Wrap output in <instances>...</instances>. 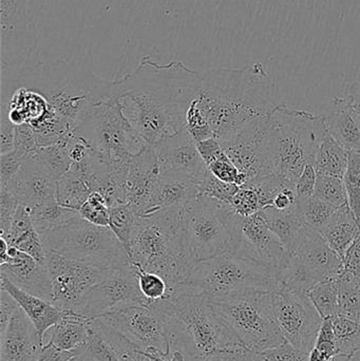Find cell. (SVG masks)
I'll return each instance as SVG.
<instances>
[{
	"instance_id": "cell-1",
	"label": "cell",
	"mask_w": 360,
	"mask_h": 361,
	"mask_svg": "<svg viewBox=\"0 0 360 361\" xmlns=\"http://www.w3.org/2000/svg\"><path fill=\"white\" fill-rule=\"evenodd\" d=\"M200 84V73L185 63H156L145 56L133 71L111 80L109 99L154 146L185 128L186 114L198 97Z\"/></svg>"
},
{
	"instance_id": "cell-2",
	"label": "cell",
	"mask_w": 360,
	"mask_h": 361,
	"mask_svg": "<svg viewBox=\"0 0 360 361\" xmlns=\"http://www.w3.org/2000/svg\"><path fill=\"white\" fill-rule=\"evenodd\" d=\"M200 78L197 103L220 142L266 122L283 104L280 89L261 63L207 70Z\"/></svg>"
},
{
	"instance_id": "cell-3",
	"label": "cell",
	"mask_w": 360,
	"mask_h": 361,
	"mask_svg": "<svg viewBox=\"0 0 360 361\" xmlns=\"http://www.w3.org/2000/svg\"><path fill=\"white\" fill-rule=\"evenodd\" d=\"M1 92L25 87L40 93L63 120L75 128L97 104L109 99L111 80L71 61L1 68Z\"/></svg>"
},
{
	"instance_id": "cell-4",
	"label": "cell",
	"mask_w": 360,
	"mask_h": 361,
	"mask_svg": "<svg viewBox=\"0 0 360 361\" xmlns=\"http://www.w3.org/2000/svg\"><path fill=\"white\" fill-rule=\"evenodd\" d=\"M156 303L165 315L169 352H178L186 361H203L220 352L245 348L216 313L209 297L190 284H180Z\"/></svg>"
},
{
	"instance_id": "cell-5",
	"label": "cell",
	"mask_w": 360,
	"mask_h": 361,
	"mask_svg": "<svg viewBox=\"0 0 360 361\" xmlns=\"http://www.w3.org/2000/svg\"><path fill=\"white\" fill-rule=\"evenodd\" d=\"M181 209L171 208L137 216L126 250L133 267L161 276L170 293L187 281L194 267L184 243Z\"/></svg>"
},
{
	"instance_id": "cell-6",
	"label": "cell",
	"mask_w": 360,
	"mask_h": 361,
	"mask_svg": "<svg viewBox=\"0 0 360 361\" xmlns=\"http://www.w3.org/2000/svg\"><path fill=\"white\" fill-rule=\"evenodd\" d=\"M327 133L323 114L279 105L266 121V145L273 173L296 183Z\"/></svg>"
},
{
	"instance_id": "cell-7",
	"label": "cell",
	"mask_w": 360,
	"mask_h": 361,
	"mask_svg": "<svg viewBox=\"0 0 360 361\" xmlns=\"http://www.w3.org/2000/svg\"><path fill=\"white\" fill-rule=\"evenodd\" d=\"M74 131L109 166L120 184L131 159L149 146L111 99L95 105Z\"/></svg>"
},
{
	"instance_id": "cell-8",
	"label": "cell",
	"mask_w": 360,
	"mask_h": 361,
	"mask_svg": "<svg viewBox=\"0 0 360 361\" xmlns=\"http://www.w3.org/2000/svg\"><path fill=\"white\" fill-rule=\"evenodd\" d=\"M185 283L211 300L241 293L273 292L278 288L273 269L230 252L199 262Z\"/></svg>"
},
{
	"instance_id": "cell-9",
	"label": "cell",
	"mask_w": 360,
	"mask_h": 361,
	"mask_svg": "<svg viewBox=\"0 0 360 361\" xmlns=\"http://www.w3.org/2000/svg\"><path fill=\"white\" fill-rule=\"evenodd\" d=\"M40 235L46 252L108 269L130 264L126 248L109 227L82 216Z\"/></svg>"
},
{
	"instance_id": "cell-10",
	"label": "cell",
	"mask_w": 360,
	"mask_h": 361,
	"mask_svg": "<svg viewBox=\"0 0 360 361\" xmlns=\"http://www.w3.org/2000/svg\"><path fill=\"white\" fill-rule=\"evenodd\" d=\"M268 293L247 292L225 298L209 299L224 324L247 349L256 353L285 343L271 315Z\"/></svg>"
},
{
	"instance_id": "cell-11",
	"label": "cell",
	"mask_w": 360,
	"mask_h": 361,
	"mask_svg": "<svg viewBox=\"0 0 360 361\" xmlns=\"http://www.w3.org/2000/svg\"><path fill=\"white\" fill-rule=\"evenodd\" d=\"M344 261L316 229L306 225L297 245L287 252L283 265L275 271L278 288L308 292L325 280L338 277Z\"/></svg>"
},
{
	"instance_id": "cell-12",
	"label": "cell",
	"mask_w": 360,
	"mask_h": 361,
	"mask_svg": "<svg viewBox=\"0 0 360 361\" xmlns=\"http://www.w3.org/2000/svg\"><path fill=\"white\" fill-rule=\"evenodd\" d=\"M186 252L194 267L201 261L230 252L232 235L223 202L197 197L181 209Z\"/></svg>"
},
{
	"instance_id": "cell-13",
	"label": "cell",
	"mask_w": 360,
	"mask_h": 361,
	"mask_svg": "<svg viewBox=\"0 0 360 361\" xmlns=\"http://www.w3.org/2000/svg\"><path fill=\"white\" fill-rule=\"evenodd\" d=\"M46 0H0L1 68L25 65L38 46V19Z\"/></svg>"
},
{
	"instance_id": "cell-14",
	"label": "cell",
	"mask_w": 360,
	"mask_h": 361,
	"mask_svg": "<svg viewBox=\"0 0 360 361\" xmlns=\"http://www.w3.org/2000/svg\"><path fill=\"white\" fill-rule=\"evenodd\" d=\"M268 307L285 341L310 353L323 319L302 290L278 288L268 293Z\"/></svg>"
},
{
	"instance_id": "cell-15",
	"label": "cell",
	"mask_w": 360,
	"mask_h": 361,
	"mask_svg": "<svg viewBox=\"0 0 360 361\" xmlns=\"http://www.w3.org/2000/svg\"><path fill=\"white\" fill-rule=\"evenodd\" d=\"M223 208L232 235L230 252L277 271L283 265L287 252L262 212L241 216L228 203H223Z\"/></svg>"
},
{
	"instance_id": "cell-16",
	"label": "cell",
	"mask_w": 360,
	"mask_h": 361,
	"mask_svg": "<svg viewBox=\"0 0 360 361\" xmlns=\"http://www.w3.org/2000/svg\"><path fill=\"white\" fill-rule=\"evenodd\" d=\"M46 267L52 286V303L80 314L90 290L111 271L54 252H46Z\"/></svg>"
},
{
	"instance_id": "cell-17",
	"label": "cell",
	"mask_w": 360,
	"mask_h": 361,
	"mask_svg": "<svg viewBox=\"0 0 360 361\" xmlns=\"http://www.w3.org/2000/svg\"><path fill=\"white\" fill-rule=\"evenodd\" d=\"M108 326L124 335L139 351L152 355L169 356L165 315L158 303L130 305L101 316Z\"/></svg>"
},
{
	"instance_id": "cell-18",
	"label": "cell",
	"mask_w": 360,
	"mask_h": 361,
	"mask_svg": "<svg viewBox=\"0 0 360 361\" xmlns=\"http://www.w3.org/2000/svg\"><path fill=\"white\" fill-rule=\"evenodd\" d=\"M130 305H150L139 290L135 267L128 264L108 271L89 293L80 314L94 319Z\"/></svg>"
},
{
	"instance_id": "cell-19",
	"label": "cell",
	"mask_w": 360,
	"mask_h": 361,
	"mask_svg": "<svg viewBox=\"0 0 360 361\" xmlns=\"http://www.w3.org/2000/svg\"><path fill=\"white\" fill-rule=\"evenodd\" d=\"M161 175H170L194 180L198 184L209 169L199 154L197 143L183 128L154 146Z\"/></svg>"
},
{
	"instance_id": "cell-20",
	"label": "cell",
	"mask_w": 360,
	"mask_h": 361,
	"mask_svg": "<svg viewBox=\"0 0 360 361\" xmlns=\"http://www.w3.org/2000/svg\"><path fill=\"white\" fill-rule=\"evenodd\" d=\"M57 182L35 152L27 156L18 173L4 187L14 193L20 205L31 210L58 202Z\"/></svg>"
},
{
	"instance_id": "cell-21",
	"label": "cell",
	"mask_w": 360,
	"mask_h": 361,
	"mask_svg": "<svg viewBox=\"0 0 360 361\" xmlns=\"http://www.w3.org/2000/svg\"><path fill=\"white\" fill-rule=\"evenodd\" d=\"M266 122L260 123L225 142H220L228 158L247 183L273 175L266 145Z\"/></svg>"
},
{
	"instance_id": "cell-22",
	"label": "cell",
	"mask_w": 360,
	"mask_h": 361,
	"mask_svg": "<svg viewBox=\"0 0 360 361\" xmlns=\"http://www.w3.org/2000/svg\"><path fill=\"white\" fill-rule=\"evenodd\" d=\"M0 276L30 294L52 302V286L46 264L38 262L14 246L0 254Z\"/></svg>"
},
{
	"instance_id": "cell-23",
	"label": "cell",
	"mask_w": 360,
	"mask_h": 361,
	"mask_svg": "<svg viewBox=\"0 0 360 361\" xmlns=\"http://www.w3.org/2000/svg\"><path fill=\"white\" fill-rule=\"evenodd\" d=\"M137 350L124 335L94 318L89 322L86 347L78 357L82 361H133Z\"/></svg>"
},
{
	"instance_id": "cell-24",
	"label": "cell",
	"mask_w": 360,
	"mask_h": 361,
	"mask_svg": "<svg viewBox=\"0 0 360 361\" xmlns=\"http://www.w3.org/2000/svg\"><path fill=\"white\" fill-rule=\"evenodd\" d=\"M42 347L35 326L18 307L1 338V361H37Z\"/></svg>"
},
{
	"instance_id": "cell-25",
	"label": "cell",
	"mask_w": 360,
	"mask_h": 361,
	"mask_svg": "<svg viewBox=\"0 0 360 361\" xmlns=\"http://www.w3.org/2000/svg\"><path fill=\"white\" fill-rule=\"evenodd\" d=\"M328 133L349 152H360V114L347 97H334L323 114Z\"/></svg>"
},
{
	"instance_id": "cell-26",
	"label": "cell",
	"mask_w": 360,
	"mask_h": 361,
	"mask_svg": "<svg viewBox=\"0 0 360 361\" xmlns=\"http://www.w3.org/2000/svg\"><path fill=\"white\" fill-rule=\"evenodd\" d=\"M0 283H1V288L6 290L16 300L19 307L31 320L39 334L40 339L44 343V335L63 319L66 313L65 310L61 309L51 301L17 288L4 276H0Z\"/></svg>"
},
{
	"instance_id": "cell-27",
	"label": "cell",
	"mask_w": 360,
	"mask_h": 361,
	"mask_svg": "<svg viewBox=\"0 0 360 361\" xmlns=\"http://www.w3.org/2000/svg\"><path fill=\"white\" fill-rule=\"evenodd\" d=\"M198 197V185L194 180L170 175H161L156 180L143 216L160 210L183 208Z\"/></svg>"
},
{
	"instance_id": "cell-28",
	"label": "cell",
	"mask_w": 360,
	"mask_h": 361,
	"mask_svg": "<svg viewBox=\"0 0 360 361\" xmlns=\"http://www.w3.org/2000/svg\"><path fill=\"white\" fill-rule=\"evenodd\" d=\"M90 320L76 312L66 311L63 319L44 335V345L51 343L63 351L82 355L88 339V324Z\"/></svg>"
},
{
	"instance_id": "cell-29",
	"label": "cell",
	"mask_w": 360,
	"mask_h": 361,
	"mask_svg": "<svg viewBox=\"0 0 360 361\" xmlns=\"http://www.w3.org/2000/svg\"><path fill=\"white\" fill-rule=\"evenodd\" d=\"M6 240L11 246L46 264V250L42 235L34 227L30 210L25 206L19 205Z\"/></svg>"
},
{
	"instance_id": "cell-30",
	"label": "cell",
	"mask_w": 360,
	"mask_h": 361,
	"mask_svg": "<svg viewBox=\"0 0 360 361\" xmlns=\"http://www.w3.org/2000/svg\"><path fill=\"white\" fill-rule=\"evenodd\" d=\"M330 247L344 259L353 242L360 233V223L350 206L345 205L336 210L329 224L319 231Z\"/></svg>"
},
{
	"instance_id": "cell-31",
	"label": "cell",
	"mask_w": 360,
	"mask_h": 361,
	"mask_svg": "<svg viewBox=\"0 0 360 361\" xmlns=\"http://www.w3.org/2000/svg\"><path fill=\"white\" fill-rule=\"evenodd\" d=\"M261 212L271 229L283 242L287 252L294 250L306 225L300 212L299 206L287 212H279L268 207L262 209Z\"/></svg>"
},
{
	"instance_id": "cell-32",
	"label": "cell",
	"mask_w": 360,
	"mask_h": 361,
	"mask_svg": "<svg viewBox=\"0 0 360 361\" xmlns=\"http://www.w3.org/2000/svg\"><path fill=\"white\" fill-rule=\"evenodd\" d=\"M350 152L345 149L329 133H325L317 150L314 167L318 176L342 178L348 167Z\"/></svg>"
},
{
	"instance_id": "cell-33",
	"label": "cell",
	"mask_w": 360,
	"mask_h": 361,
	"mask_svg": "<svg viewBox=\"0 0 360 361\" xmlns=\"http://www.w3.org/2000/svg\"><path fill=\"white\" fill-rule=\"evenodd\" d=\"M92 192L88 179L76 169H70L57 182V201L65 207L80 209Z\"/></svg>"
},
{
	"instance_id": "cell-34",
	"label": "cell",
	"mask_w": 360,
	"mask_h": 361,
	"mask_svg": "<svg viewBox=\"0 0 360 361\" xmlns=\"http://www.w3.org/2000/svg\"><path fill=\"white\" fill-rule=\"evenodd\" d=\"M34 227L39 235L53 231L61 225L67 224L75 219L80 218L78 210L65 207L58 202L40 206L30 210Z\"/></svg>"
},
{
	"instance_id": "cell-35",
	"label": "cell",
	"mask_w": 360,
	"mask_h": 361,
	"mask_svg": "<svg viewBox=\"0 0 360 361\" xmlns=\"http://www.w3.org/2000/svg\"><path fill=\"white\" fill-rule=\"evenodd\" d=\"M338 357L352 360L360 351V324L348 318H332Z\"/></svg>"
},
{
	"instance_id": "cell-36",
	"label": "cell",
	"mask_w": 360,
	"mask_h": 361,
	"mask_svg": "<svg viewBox=\"0 0 360 361\" xmlns=\"http://www.w3.org/2000/svg\"><path fill=\"white\" fill-rule=\"evenodd\" d=\"M340 301L338 316L360 324V278L342 271L338 276Z\"/></svg>"
},
{
	"instance_id": "cell-37",
	"label": "cell",
	"mask_w": 360,
	"mask_h": 361,
	"mask_svg": "<svg viewBox=\"0 0 360 361\" xmlns=\"http://www.w3.org/2000/svg\"><path fill=\"white\" fill-rule=\"evenodd\" d=\"M306 294L323 319L338 316V301H340L338 277L325 280L316 284L308 290Z\"/></svg>"
},
{
	"instance_id": "cell-38",
	"label": "cell",
	"mask_w": 360,
	"mask_h": 361,
	"mask_svg": "<svg viewBox=\"0 0 360 361\" xmlns=\"http://www.w3.org/2000/svg\"><path fill=\"white\" fill-rule=\"evenodd\" d=\"M298 206L308 226L321 231L329 224L338 208L321 201L318 197H298Z\"/></svg>"
},
{
	"instance_id": "cell-39",
	"label": "cell",
	"mask_w": 360,
	"mask_h": 361,
	"mask_svg": "<svg viewBox=\"0 0 360 361\" xmlns=\"http://www.w3.org/2000/svg\"><path fill=\"white\" fill-rule=\"evenodd\" d=\"M137 216L128 204H118L109 207V228L113 231L125 248L128 247Z\"/></svg>"
},
{
	"instance_id": "cell-40",
	"label": "cell",
	"mask_w": 360,
	"mask_h": 361,
	"mask_svg": "<svg viewBox=\"0 0 360 361\" xmlns=\"http://www.w3.org/2000/svg\"><path fill=\"white\" fill-rule=\"evenodd\" d=\"M314 197L335 208L349 205L348 193L342 178L318 176L315 186Z\"/></svg>"
},
{
	"instance_id": "cell-41",
	"label": "cell",
	"mask_w": 360,
	"mask_h": 361,
	"mask_svg": "<svg viewBox=\"0 0 360 361\" xmlns=\"http://www.w3.org/2000/svg\"><path fill=\"white\" fill-rule=\"evenodd\" d=\"M135 269L137 271L139 290L150 305L165 300L169 296L170 288L161 276L137 267Z\"/></svg>"
},
{
	"instance_id": "cell-42",
	"label": "cell",
	"mask_w": 360,
	"mask_h": 361,
	"mask_svg": "<svg viewBox=\"0 0 360 361\" xmlns=\"http://www.w3.org/2000/svg\"><path fill=\"white\" fill-rule=\"evenodd\" d=\"M337 357V347L332 318H327L323 319L321 324L316 343L314 348L311 350L309 361H334Z\"/></svg>"
},
{
	"instance_id": "cell-43",
	"label": "cell",
	"mask_w": 360,
	"mask_h": 361,
	"mask_svg": "<svg viewBox=\"0 0 360 361\" xmlns=\"http://www.w3.org/2000/svg\"><path fill=\"white\" fill-rule=\"evenodd\" d=\"M197 185H198V197H207V199L217 200L228 204L235 193L240 188L238 185L217 179L209 171Z\"/></svg>"
},
{
	"instance_id": "cell-44",
	"label": "cell",
	"mask_w": 360,
	"mask_h": 361,
	"mask_svg": "<svg viewBox=\"0 0 360 361\" xmlns=\"http://www.w3.org/2000/svg\"><path fill=\"white\" fill-rule=\"evenodd\" d=\"M348 193L349 206L356 218L360 219V152H350L348 167L344 177Z\"/></svg>"
},
{
	"instance_id": "cell-45",
	"label": "cell",
	"mask_w": 360,
	"mask_h": 361,
	"mask_svg": "<svg viewBox=\"0 0 360 361\" xmlns=\"http://www.w3.org/2000/svg\"><path fill=\"white\" fill-rule=\"evenodd\" d=\"M80 216L99 226H109V205L101 193L94 191L78 209Z\"/></svg>"
},
{
	"instance_id": "cell-46",
	"label": "cell",
	"mask_w": 360,
	"mask_h": 361,
	"mask_svg": "<svg viewBox=\"0 0 360 361\" xmlns=\"http://www.w3.org/2000/svg\"><path fill=\"white\" fill-rule=\"evenodd\" d=\"M230 207L241 216H249L261 212L259 195L253 187L243 185L230 202Z\"/></svg>"
},
{
	"instance_id": "cell-47",
	"label": "cell",
	"mask_w": 360,
	"mask_h": 361,
	"mask_svg": "<svg viewBox=\"0 0 360 361\" xmlns=\"http://www.w3.org/2000/svg\"><path fill=\"white\" fill-rule=\"evenodd\" d=\"M185 128L187 129L190 137L194 140L196 143L211 139V137H215L213 129L209 126L206 118L201 112L196 99L192 101V105L188 108L187 114H186Z\"/></svg>"
},
{
	"instance_id": "cell-48",
	"label": "cell",
	"mask_w": 360,
	"mask_h": 361,
	"mask_svg": "<svg viewBox=\"0 0 360 361\" xmlns=\"http://www.w3.org/2000/svg\"><path fill=\"white\" fill-rule=\"evenodd\" d=\"M207 169L217 179L223 180V182L236 184L240 187L247 184V178L228 158L226 152H224L217 160L211 162Z\"/></svg>"
},
{
	"instance_id": "cell-49",
	"label": "cell",
	"mask_w": 360,
	"mask_h": 361,
	"mask_svg": "<svg viewBox=\"0 0 360 361\" xmlns=\"http://www.w3.org/2000/svg\"><path fill=\"white\" fill-rule=\"evenodd\" d=\"M18 207L19 201L14 193L8 187H0V238H8Z\"/></svg>"
},
{
	"instance_id": "cell-50",
	"label": "cell",
	"mask_w": 360,
	"mask_h": 361,
	"mask_svg": "<svg viewBox=\"0 0 360 361\" xmlns=\"http://www.w3.org/2000/svg\"><path fill=\"white\" fill-rule=\"evenodd\" d=\"M258 354L261 361H309L310 357V353L297 349L287 341Z\"/></svg>"
},
{
	"instance_id": "cell-51",
	"label": "cell",
	"mask_w": 360,
	"mask_h": 361,
	"mask_svg": "<svg viewBox=\"0 0 360 361\" xmlns=\"http://www.w3.org/2000/svg\"><path fill=\"white\" fill-rule=\"evenodd\" d=\"M39 149L34 129L30 125L15 126L14 150L27 157Z\"/></svg>"
},
{
	"instance_id": "cell-52",
	"label": "cell",
	"mask_w": 360,
	"mask_h": 361,
	"mask_svg": "<svg viewBox=\"0 0 360 361\" xmlns=\"http://www.w3.org/2000/svg\"><path fill=\"white\" fill-rule=\"evenodd\" d=\"M25 158L27 157L19 154L16 150L0 154V187L6 186L8 183L15 177L23 166Z\"/></svg>"
},
{
	"instance_id": "cell-53",
	"label": "cell",
	"mask_w": 360,
	"mask_h": 361,
	"mask_svg": "<svg viewBox=\"0 0 360 361\" xmlns=\"http://www.w3.org/2000/svg\"><path fill=\"white\" fill-rule=\"evenodd\" d=\"M18 307L19 305L16 300L6 290L1 288L0 290V335H1V338L6 334L8 324Z\"/></svg>"
},
{
	"instance_id": "cell-54",
	"label": "cell",
	"mask_w": 360,
	"mask_h": 361,
	"mask_svg": "<svg viewBox=\"0 0 360 361\" xmlns=\"http://www.w3.org/2000/svg\"><path fill=\"white\" fill-rule=\"evenodd\" d=\"M317 177L318 175H317L314 165L309 164L304 167V171L295 183L296 193H297L298 197H309L314 195Z\"/></svg>"
},
{
	"instance_id": "cell-55",
	"label": "cell",
	"mask_w": 360,
	"mask_h": 361,
	"mask_svg": "<svg viewBox=\"0 0 360 361\" xmlns=\"http://www.w3.org/2000/svg\"><path fill=\"white\" fill-rule=\"evenodd\" d=\"M203 361H260V358L259 354L242 347L213 354Z\"/></svg>"
},
{
	"instance_id": "cell-56",
	"label": "cell",
	"mask_w": 360,
	"mask_h": 361,
	"mask_svg": "<svg viewBox=\"0 0 360 361\" xmlns=\"http://www.w3.org/2000/svg\"><path fill=\"white\" fill-rule=\"evenodd\" d=\"M0 123V154H8L14 150L15 126L8 120L6 112L1 111Z\"/></svg>"
},
{
	"instance_id": "cell-57",
	"label": "cell",
	"mask_w": 360,
	"mask_h": 361,
	"mask_svg": "<svg viewBox=\"0 0 360 361\" xmlns=\"http://www.w3.org/2000/svg\"><path fill=\"white\" fill-rule=\"evenodd\" d=\"M197 148H198L199 154H200L201 158L204 161L206 166H209L211 162L217 160L219 157H221L225 152L219 140L216 139V137H211V139L199 142V143H197Z\"/></svg>"
},
{
	"instance_id": "cell-58",
	"label": "cell",
	"mask_w": 360,
	"mask_h": 361,
	"mask_svg": "<svg viewBox=\"0 0 360 361\" xmlns=\"http://www.w3.org/2000/svg\"><path fill=\"white\" fill-rule=\"evenodd\" d=\"M344 271L360 278V233L345 255Z\"/></svg>"
},
{
	"instance_id": "cell-59",
	"label": "cell",
	"mask_w": 360,
	"mask_h": 361,
	"mask_svg": "<svg viewBox=\"0 0 360 361\" xmlns=\"http://www.w3.org/2000/svg\"><path fill=\"white\" fill-rule=\"evenodd\" d=\"M76 356L73 352L63 351L51 343H46L42 347L37 361H72Z\"/></svg>"
},
{
	"instance_id": "cell-60",
	"label": "cell",
	"mask_w": 360,
	"mask_h": 361,
	"mask_svg": "<svg viewBox=\"0 0 360 361\" xmlns=\"http://www.w3.org/2000/svg\"><path fill=\"white\" fill-rule=\"evenodd\" d=\"M346 97L350 102L351 105L360 114V82L351 85Z\"/></svg>"
},
{
	"instance_id": "cell-61",
	"label": "cell",
	"mask_w": 360,
	"mask_h": 361,
	"mask_svg": "<svg viewBox=\"0 0 360 361\" xmlns=\"http://www.w3.org/2000/svg\"><path fill=\"white\" fill-rule=\"evenodd\" d=\"M133 361H156V358L154 356L150 355V354L145 353V352L139 351V350H137L135 353V356H133Z\"/></svg>"
},
{
	"instance_id": "cell-62",
	"label": "cell",
	"mask_w": 360,
	"mask_h": 361,
	"mask_svg": "<svg viewBox=\"0 0 360 361\" xmlns=\"http://www.w3.org/2000/svg\"><path fill=\"white\" fill-rule=\"evenodd\" d=\"M72 361H82V360H80V357H78V356H76V357H75V358H74V360H72Z\"/></svg>"
},
{
	"instance_id": "cell-63",
	"label": "cell",
	"mask_w": 360,
	"mask_h": 361,
	"mask_svg": "<svg viewBox=\"0 0 360 361\" xmlns=\"http://www.w3.org/2000/svg\"><path fill=\"white\" fill-rule=\"evenodd\" d=\"M359 223H360V219H359Z\"/></svg>"
},
{
	"instance_id": "cell-64",
	"label": "cell",
	"mask_w": 360,
	"mask_h": 361,
	"mask_svg": "<svg viewBox=\"0 0 360 361\" xmlns=\"http://www.w3.org/2000/svg\"><path fill=\"white\" fill-rule=\"evenodd\" d=\"M260 361H261V360H260Z\"/></svg>"
}]
</instances>
